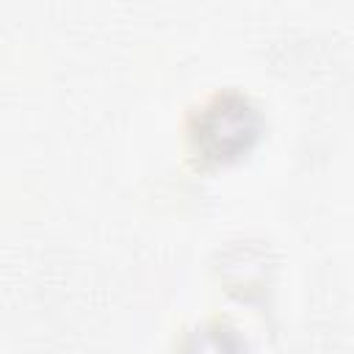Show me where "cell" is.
Returning <instances> with one entry per match:
<instances>
[{
  "instance_id": "1",
  "label": "cell",
  "mask_w": 354,
  "mask_h": 354,
  "mask_svg": "<svg viewBox=\"0 0 354 354\" xmlns=\"http://www.w3.org/2000/svg\"><path fill=\"white\" fill-rule=\"evenodd\" d=\"M263 127L260 111L249 97L224 91L210 97L191 119L188 138L194 152L210 163H230L252 149Z\"/></svg>"
},
{
  "instance_id": "2",
  "label": "cell",
  "mask_w": 354,
  "mask_h": 354,
  "mask_svg": "<svg viewBox=\"0 0 354 354\" xmlns=\"http://www.w3.org/2000/svg\"><path fill=\"white\" fill-rule=\"evenodd\" d=\"M180 354H241V337L230 324L207 321L188 332Z\"/></svg>"
}]
</instances>
